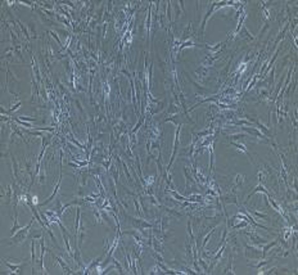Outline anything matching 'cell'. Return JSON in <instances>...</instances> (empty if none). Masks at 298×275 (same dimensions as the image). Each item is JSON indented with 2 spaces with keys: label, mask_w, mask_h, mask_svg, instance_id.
<instances>
[{
  "label": "cell",
  "mask_w": 298,
  "mask_h": 275,
  "mask_svg": "<svg viewBox=\"0 0 298 275\" xmlns=\"http://www.w3.org/2000/svg\"><path fill=\"white\" fill-rule=\"evenodd\" d=\"M61 183H62V179H59V181H58V184H57V186H55V189H54V192H53V194L49 197V198L45 201V202H42L40 206H45V204H48L49 202H52L54 198H55V195H57V193H58V190H59V186H61Z\"/></svg>",
  "instance_id": "obj_10"
},
{
  "label": "cell",
  "mask_w": 298,
  "mask_h": 275,
  "mask_svg": "<svg viewBox=\"0 0 298 275\" xmlns=\"http://www.w3.org/2000/svg\"><path fill=\"white\" fill-rule=\"evenodd\" d=\"M231 145H234V147H235L238 151H242L243 153H245L247 156H248V157L251 158V154H249V152L247 151V148L244 147V145H243L242 143H238V142H231ZM251 161H252V158H251Z\"/></svg>",
  "instance_id": "obj_12"
},
{
  "label": "cell",
  "mask_w": 298,
  "mask_h": 275,
  "mask_svg": "<svg viewBox=\"0 0 298 275\" xmlns=\"http://www.w3.org/2000/svg\"><path fill=\"white\" fill-rule=\"evenodd\" d=\"M129 219H130L131 224L134 225L135 229H138V230L141 231V233H143L144 235H145L147 238H149V235H147L145 233H144V230H145V229H149V228H153V225L150 224V222H148V221H145V220H143V219H135V217H131V216H129Z\"/></svg>",
  "instance_id": "obj_2"
},
{
  "label": "cell",
  "mask_w": 298,
  "mask_h": 275,
  "mask_svg": "<svg viewBox=\"0 0 298 275\" xmlns=\"http://www.w3.org/2000/svg\"><path fill=\"white\" fill-rule=\"evenodd\" d=\"M122 167H123V171H125L126 176L129 177V181H132V179H131V175H130V172H129V170H127V166H126V163H125V162H122Z\"/></svg>",
  "instance_id": "obj_19"
},
{
  "label": "cell",
  "mask_w": 298,
  "mask_h": 275,
  "mask_svg": "<svg viewBox=\"0 0 298 275\" xmlns=\"http://www.w3.org/2000/svg\"><path fill=\"white\" fill-rule=\"evenodd\" d=\"M4 264L9 268V270L12 271V273H21V269H22V264H19V265H15V262L14 264H11L8 260H4Z\"/></svg>",
  "instance_id": "obj_7"
},
{
  "label": "cell",
  "mask_w": 298,
  "mask_h": 275,
  "mask_svg": "<svg viewBox=\"0 0 298 275\" xmlns=\"http://www.w3.org/2000/svg\"><path fill=\"white\" fill-rule=\"evenodd\" d=\"M243 183H244V175H240V174H238V175H235V177H234V181H233V192H235L238 188H240L242 185H243Z\"/></svg>",
  "instance_id": "obj_6"
},
{
  "label": "cell",
  "mask_w": 298,
  "mask_h": 275,
  "mask_svg": "<svg viewBox=\"0 0 298 275\" xmlns=\"http://www.w3.org/2000/svg\"><path fill=\"white\" fill-rule=\"evenodd\" d=\"M269 172L270 171L269 170H265V168H260V171H258V180L261 183H265L266 181V177L269 176Z\"/></svg>",
  "instance_id": "obj_13"
},
{
  "label": "cell",
  "mask_w": 298,
  "mask_h": 275,
  "mask_svg": "<svg viewBox=\"0 0 298 275\" xmlns=\"http://www.w3.org/2000/svg\"><path fill=\"white\" fill-rule=\"evenodd\" d=\"M208 71H209V68H208V67L201 66L199 68H197V70H195V73H197V76L199 77V79H204V77H207Z\"/></svg>",
  "instance_id": "obj_8"
},
{
  "label": "cell",
  "mask_w": 298,
  "mask_h": 275,
  "mask_svg": "<svg viewBox=\"0 0 298 275\" xmlns=\"http://www.w3.org/2000/svg\"><path fill=\"white\" fill-rule=\"evenodd\" d=\"M177 5H179V3H176V4H175V7H176V8H177ZM179 15H180V14H179V11H176V20L179 18Z\"/></svg>",
  "instance_id": "obj_24"
},
{
  "label": "cell",
  "mask_w": 298,
  "mask_h": 275,
  "mask_svg": "<svg viewBox=\"0 0 298 275\" xmlns=\"http://www.w3.org/2000/svg\"><path fill=\"white\" fill-rule=\"evenodd\" d=\"M240 39H243V40H249V41H251V40H254V36L243 26L242 31H240Z\"/></svg>",
  "instance_id": "obj_9"
},
{
  "label": "cell",
  "mask_w": 298,
  "mask_h": 275,
  "mask_svg": "<svg viewBox=\"0 0 298 275\" xmlns=\"http://www.w3.org/2000/svg\"><path fill=\"white\" fill-rule=\"evenodd\" d=\"M245 220H248V219H245ZM245 220H243L240 224H238V225H233V229L236 230V229H240V228H245L247 225H248V222H247Z\"/></svg>",
  "instance_id": "obj_18"
},
{
  "label": "cell",
  "mask_w": 298,
  "mask_h": 275,
  "mask_svg": "<svg viewBox=\"0 0 298 275\" xmlns=\"http://www.w3.org/2000/svg\"><path fill=\"white\" fill-rule=\"evenodd\" d=\"M31 264H32V271H35V240L31 242Z\"/></svg>",
  "instance_id": "obj_14"
},
{
  "label": "cell",
  "mask_w": 298,
  "mask_h": 275,
  "mask_svg": "<svg viewBox=\"0 0 298 275\" xmlns=\"http://www.w3.org/2000/svg\"><path fill=\"white\" fill-rule=\"evenodd\" d=\"M50 33H52V35H53V37H54V39H55V40L58 41V44H59V45H62V42H61V40H59V39H58V36H57V33H55V32H50Z\"/></svg>",
  "instance_id": "obj_23"
},
{
  "label": "cell",
  "mask_w": 298,
  "mask_h": 275,
  "mask_svg": "<svg viewBox=\"0 0 298 275\" xmlns=\"http://www.w3.org/2000/svg\"><path fill=\"white\" fill-rule=\"evenodd\" d=\"M134 202H135V207H136V213H138L139 216H141V210H140V206L138 203V199H134Z\"/></svg>",
  "instance_id": "obj_21"
},
{
  "label": "cell",
  "mask_w": 298,
  "mask_h": 275,
  "mask_svg": "<svg viewBox=\"0 0 298 275\" xmlns=\"http://www.w3.org/2000/svg\"><path fill=\"white\" fill-rule=\"evenodd\" d=\"M192 27H193V26H192V23H189L188 26H186V28L184 30L183 35H184V37H185V39H188V37H189V35L192 36Z\"/></svg>",
  "instance_id": "obj_16"
},
{
  "label": "cell",
  "mask_w": 298,
  "mask_h": 275,
  "mask_svg": "<svg viewBox=\"0 0 298 275\" xmlns=\"http://www.w3.org/2000/svg\"><path fill=\"white\" fill-rule=\"evenodd\" d=\"M54 259L57 260V262L59 264V265H61L62 266V270H63V273H66V274H72L73 271L70 269V268H68V266H67V264L61 259V257H57V256H54Z\"/></svg>",
  "instance_id": "obj_11"
},
{
  "label": "cell",
  "mask_w": 298,
  "mask_h": 275,
  "mask_svg": "<svg viewBox=\"0 0 298 275\" xmlns=\"http://www.w3.org/2000/svg\"><path fill=\"white\" fill-rule=\"evenodd\" d=\"M19 106H21V102H19V103H18V104H17V106H14V107H12V108H11L9 111H8V112H6V113H11V112H13V111H15V109H17V108H18Z\"/></svg>",
  "instance_id": "obj_22"
},
{
  "label": "cell",
  "mask_w": 298,
  "mask_h": 275,
  "mask_svg": "<svg viewBox=\"0 0 298 275\" xmlns=\"http://www.w3.org/2000/svg\"><path fill=\"white\" fill-rule=\"evenodd\" d=\"M85 235H86V230H85V226H84V224L80 221V225H79V229H77V231H76V239L79 238V247H81L82 246V242H84V238H85Z\"/></svg>",
  "instance_id": "obj_5"
},
{
  "label": "cell",
  "mask_w": 298,
  "mask_h": 275,
  "mask_svg": "<svg viewBox=\"0 0 298 275\" xmlns=\"http://www.w3.org/2000/svg\"><path fill=\"white\" fill-rule=\"evenodd\" d=\"M251 212L256 217H258V219H265V220H269V216L267 215H265V213H261V212H257V211H252L251 210Z\"/></svg>",
  "instance_id": "obj_17"
},
{
  "label": "cell",
  "mask_w": 298,
  "mask_h": 275,
  "mask_svg": "<svg viewBox=\"0 0 298 275\" xmlns=\"http://www.w3.org/2000/svg\"><path fill=\"white\" fill-rule=\"evenodd\" d=\"M180 126L181 125H179L177 126V129H176V133H175V142H174V152H172V156H171V161H170V163H168V166H167V171H170V168H171V166H172V163H174V161H175V157H176V153H177V149H179V134H180Z\"/></svg>",
  "instance_id": "obj_4"
},
{
  "label": "cell",
  "mask_w": 298,
  "mask_h": 275,
  "mask_svg": "<svg viewBox=\"0 0 298 275\" xmlns=\"http://www.w3.org/2000/svg\"><path fill=\"white\" fill-rule=\"evenodd\" d=\"M245 234L249 237V239H251V242H252V244L253 246H257V247H262L265 243H267V240L265 239V238H262V237H260L256 231H252V233H249V231H245Z\"/></svg>",
  "instance_id": "obj_3"
},
{
  "label": "cell",
  "mask_w": 298,
  "mask_h": 275,
  "mask_svg": "<svg viewBox=\"0 0 298 275\" xmlns=\"http://www.w3.org/2000/svg\"><path fill=\"white\" fill-rule=\"evenodd\" d=\"M224 273L225 274H229V273H234L233 271V264H231V261H229V265H227V268L224 270Z\"/></svg>",
  "instance_id": "obj_20"
},
{
  "label": "cell",
  "mask_w": 298,
  "mask_h": 275,
  "mask_svg": "<svg viewBox=\"0 0 298 275\" xmlns=\"http://www.w3.org/2000/svg\"><path fill=\"white\" fill-rule=\"evenodd\" d=\"M258 192H263V193H265L266 195H270V194L266 192V189L263 188V185H262V184H260V185H258V186H257V188L254 189V190H253V192L249 194V197H251V195H253V194H256V193H258Z\"/></svg>",
  "instance_id": "obj_15"
},
{
  "label": "cell",
  "mask_w": 298,
  "mask_h": 275,
  "mask_svg": "<svg viewBox=\"0 0 298 275\" xmlns=\"http://www.w3.org/2000/svg\"><path fill=\"white\" fill-rule=\"evenodd\" d=\"M33 220H35V217L31 219L30 224H28L27 226L21 228L15 234H13V237L11 238V240H12L11 244H21V243H23L24 240H26V238H27V235H28V233H30V229H31V226H32V224H33Z\"/></svg>",
  "instance_id": "obj_1"
}]
</instances>
